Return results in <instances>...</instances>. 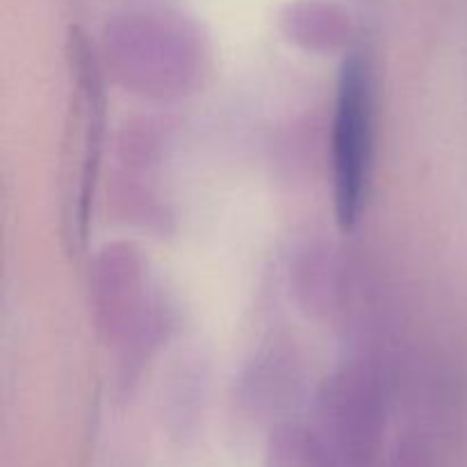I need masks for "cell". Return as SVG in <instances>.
<instances>
[{"instance_id":"1","label":"cell","mask_w":467,"mask_h":467,"mask_svg":"<svg viewBox=\"0 0 467 467\" xmlns=\"http://www.w3.org/2000/svg\"><path fill=\"white\" fill-rule=\"evenodd\" d=\"M374 150L372 85L358 57L347 59L337 82L333 114V203L342 228H354L368 201Z\"/></svg>"},{"instance_id":"2","label":"cell","mask_w":467,"mask_h":467,"mask_svg":"<svg viewBox=\"0 0 467 467\" xmlns=\"http://www.w3.org/2000/svg\"><path fill=\"white\" fill-rule=\"evenodd\" d=\"M71 140L73 149L68 162L73 171L68 176V237L82 240L89 214V199L94 194L96 167H99L100 150V128H103V99H100L99 82L94 73H82L78 78V89L71 100Z\"/></svg>"},{"instance_id":"3","label":"cell","mask_w":467,"mask_h":467,"mask_svg":"<svg viewBox=\"0 0 467 467\" xmlns=\"http://www.w3.org/2000/svg\"><path fill=\"white\" fill-rule=\"evenodd\" d=\"M267 467H337V461L317 438L290 431L276 438L269 451Z\"/></svg>"}]
</instances>
